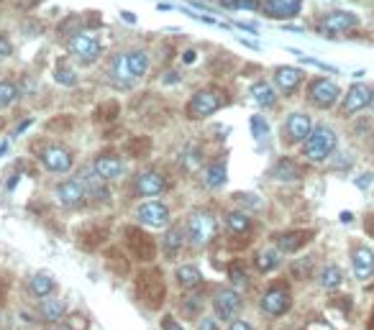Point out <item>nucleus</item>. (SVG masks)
Instances as JSON below:
<instances>
[{"label": "nucleus", "mask_w": 374, "mask_h": 330, "mask_svg": "<svg viewBox=\"0 0 374 330\" xmlns=\"http://www.w3.org/2000/svg\"><path fill=\"white\" fill-rule=\"evenodd\" d=\"M336 143H338V138L329 125H315V128L311 131V136L305 138L302 152H305V156H308L311 161H326L331 154H333Z\"/></svg>", "instance_id": "obj_1"}, {"label": "nucleus", "mask_w": 374, "mask_h": 330, "mask_svg": "<svg viewBox=\"0 0 374 330\" xmlns=\"http://www.w3.org/2000/svg\"><path fill=\"white\" fill-rule=\"evenodd\" d=\"M187 241L190 246L200 249V246H208L213 241V236L218 231V225L213 220V215L205 213V210H195V213L187 218Z\"/></svg>", "instance_id": "obj_2"}, {"label": "nucleus", "mask_w": 374, "mask_h": 330, "mask_svg": "<svg viewBox=\"0 0 374 330\" xmlns=\"http://www.w3.org/2000/svg\"><path fill=\"white\" fill-rule=\"evenodd\" d=\"M220 105H223V95H220L218 90H200L187 103V113H190V118H208Z\"/></svg>", "instance_id": "obj_3"}, {"label": "nucleus", "mask_w": 374, "mask_h": 330, "mask_svg": "<svg viewBox=\"0 0 374 330\" xmlns=\"http://www.w3.org/2000/svg\"><path fill=\"white\" fill-rule=\"evenodd\" d=\"M259 307H262V313L269 315V318H282V315L292 307V297L282 285H274L272 289H267L264 292Z\"/></svg>", "instance_id": "obj_4"}, {"label": "nucleus", "mask_w": 374, "mask_h": 330, "mask_svg": "<svg viewBox=\"0 0 374 330\" xmlns=\"http://www.w3.org/2000/svg\"><path fill=\"white\" fill-rule=\"evenodd\" d=\"M238 310H241V295L238 289H220L213 297V313L218 320H236Z\"/></svg>", "instance_id": "obj_5"}, {"label": "nucleus", "mask_w": 374, "mask_h": 330, "mask_svg": "<svg viewBox=\"0 0 374 330\" xmlns=\"http://www.w3.org/2000/svg\"><path fill=\"white\" fill-rule=\"evenodd\" d=\"M70 54L80 62L90 64L101 56V41L90 34H77L70 39Z\"/></svg>", "instance_id": "obj_6"}, {"label": "nucleus", "mask_w": 374, "mask_h": 330, "mask_svg": "<svg viewBox=\"0 0 374 330\" xmlns=\"http://www.w3.org/2000/svg\"><path fill=\"white\" fill-rule=\"evenodd\" d=\"M41 164L52 174H67L72 169V154L67 152L64 146H46L41 152Z\"/></svg>", "instance_id": "obj_7"}, {"label": "nucleus", "mask_w": 374, "mask_h": 330, "mask_svg": "<svg viewBox=\"0 0 374 330\" xmlns=\"http://www.w3.org/2000/svg\"><path fill=\"white\" fill-rule=\"evenodd\" d=\"M138 220L146 228H167L169 225V207L159 200H152V203H144L138 207Z\"/></svg>", "instance_id": "obj_8"}, {"label": "nucleus", "mask_w": 374, "mask_h": 330, "mask_svg": "<svg viewBox=\"0 0 374 330\" xmlns=\"http://www.w3.org/2000/svg\"><path fill=\"white\" fill-rule=\"evenodd\" d=\"M56 197L64 207H83L87 200V189H85L83 179H64L62 185L56 187Z\"/></svg>", "instance_id": "obj_9"}, {"label": "nucleus", "mask_w": 374, "mask_h": 330, "mask_svg": "<svg viewBox=\"0 0 374 330\" xmlns=\"http://www.w3.org/2000/svg\"><path fill=\"white\" fill-rule=\"evenodd\" d=\"M356 26H359V18L354 13H346V10H331L329 16L320 21V28L326 34H346Z\"/></svg>", "instance_id": "obj_10"}, {"label": "nucleus", "mask_w": 374, "mask_h": 330, "mask_svg": "<svg viewBox=\"0 0 374 330\" xmlns=\"http://www.w3.org/2000/svg\"><path fill=\"white\" fill-rule=\"evenodd\" d=\"M341 90L333 80H315L311 85V100L318 107H331L338 100Z\"/></svg>", "instance_id": "obj_11"}, {"label": "nucleus", "mask_w": 374, "mask_h": 330, "mask_svg": "<svg viewBox=\"0 0 374 330\" xmlns=\"http://www.w3.org/2000/svg\"><path fill=\"white\" fill-rule=\"evenodd\" d=\"M313 131V121L305 113H292V116H287V121H284V134H287V138H290L292 143L298 141H305L308 136H311Z\"/></svg>", "instance_id": "obj_12"}, {"label": "nucleus", "mask_w": 374, "mask_h": 330, "mask_svg": "<svg viewBox=\"0 0 374 330\" xmlns=\"http://www.w3.org/2000/svg\"><path fill=\"white\" fill-rule=\"evenodd\" d=\"M372 90L366 87V85H354V87L346 92V98H344V113L346 116H354L359 110H364L369 103H372Z\"/></svg>", "instance_id": "obj_13"}, {"label": "nucleus", "mask_w": 374, "mask_h": 330, "mask_svg": "<svg viewBox=\"0 0 374 330\" xmlns=\"http://www.w3.org/2000/svg\"><path fill=\"white\" fill-rule=\"evenodd\" d=\"M351 264L356 279H369L374 274V251L369 246H356L351 254Z\"/></svg>", "instance_id": "obj_14"}, {"label": "nucleus", "mask_w": 374, "mask_h": 330, "mask_svg": "<svg viewBox=\"0 0 374 330\" xmlns=\"http://www.w3.org/2000/svg\"><path fill=\"white\" fill-rule=\"evenodd\" d=\"M136 189H138V195L156 197L167 189V182H165V177H162V174H156V172H144V174L136 179Z\"/></svg>", "instance_id": "obj_15"}, {"label": "nucleus", "mask_w": 374, "mask_h": 330, "mask_svg": "<svg viewBox=\"0 0 374 330\" xmlns=\"http://www.w3.org/2000/svg\"><path fill=\"white\" fill-rule=\"evenodd\" d=\"M302 0H264V10L267 16L272 18H292L300 13Z\"/></svg>", "instance_id": "obj_16"}, {"label": "nucleus", "mask_w": 374, "mask_h": 330, "mask_svg": "<svg viewBox=\"0 0 374 330\" xmlns=\"http://www.w3.org/2000/svg\"><path fill=\"white\" fill-rule=\"evenodd\" d=\"M185 241H187V225H172L169 231L165 233V241H162V249H165V254L172 259V256H177V251H183Z\"/></svg>", "instance_id": "obj_17"}, {"label": "nucleus", "mask_w": 374, "mask_h": 330, "mask_svg": "<svg viewBox=\"0 0 374 330\" xmlns=\"http://www.w3.org/2000/svg\"><path fill=\"white\" fill-rule=\"evenodd\" d=\"M280 264H282V251H280V246H264L262 251H256L254 267L259 269L262 274H267V271L277 269Z\"/></svg>", "instance_id": "obj_18"}, {"label": "nucleus", "mask_w": 374, "mask_h": 330, "mask_svg": "<svg viewBox=\"0 0 374 330\" xmlns=\"http://www.w3.org/2000/svg\"><path fill=\"white\" fill-rule=\"evenodd\" d=\"M110 77H113V82H116L118 87H131V85L136 82V77L128 70L126 54H116V56H113V62H110Z\"/></svg>", "instance_id": "obj_19"}, {"label": "nucleus", "mask_w": 374, "mask_h": 330, "mask_svg": "<svg viewBox=\"0 0 374 330\" xmlns=\"http://www.w3.org/2000/svg\"><path fill=\"white\" fill-rule=\"evenodd\" d=\"M92 167H95V172H98L105 182H108V179H118L126 174V164L121 159H116V156H101V159H95Z\"/></svg>", "instance_id": "obj_20"}, {"label": "nucleus", "mask_w": 374, "mask_h": 330, "mask_svg": "<svg viewBox=\"0 0 374 330\" xmlns=\"http://www.w3.org/2000/svg\"><path fill=\"white\" fill-rule=\"evenodd\" d=\"M300 82H302V70H298V67H280V70L274 72V85L282 90V92H295Z\"/></svg>", "instance_id": "obj_21"}, {"label": "nucleus", "mask_w": 374, "mask_h": 330, "mask_svg": "<svg viewBox=\"0 0 374 330\" xmlns=\"http://www.w3.org/2000/svg\"><path fill=\"white\" fill-rule=\"evenodd\" d=\"M54 289H56V282L49 277L46 271H39V274H34V277L28 279V292L34 297H39V300H46Z\"/></svg>", "instance_id": "obj_22"}, {"label": "nucleus", "mask_w": 374, "mask_h": 330, "mask_svg": "<svg viewBox=\"0 0 374 330\" xmlns=\"http://www.w3.org/2000/svg\"><path fill=\"white\" fill-rule=\"evenodd\" d=\"M80 179H83L85 189H87V197H108V192H105V179L95 172V167H87V169L80 174Z\"/></svg>", "instance_id": "obj_23"}, {"label": "nucleus", "mask_w": 374, "mask_h": 330, "mask_svg": "<svg viewBox=\"0 0 374 330\" xmlns=\"http://www.w3.org/2000/svg\"><path fill=\"white\" fill-rule=\"evenodd\" d=\"M126 62H128V70L131 74L141 80L146 72H149V54L141 52V49H134V52H126Z\"/></svg>", "instance_id": "obj_24"}, {"label": "nucleus", "mask_w": 374, "mask_h": 330, "mask_svg": "<svg viewBox=\"0 0 374 330\" xmlns=\"http://www.w3.org/2000/svg\"><path fill=\"white\" fill-rule=\"evenodd\" d=\"M177 282L183 285V289H195L202 282V271L195 264H183L177 267Z\"/></svg>", "instance_id": "obj_25"}, {"label": "nucleus", "mask_w": 374, "mask_h": 330, "mask_svg": "<svg viewBox=\"0 0 374 330\" xmlns=\"http://www.w3.org/2000/svg\"><path fill=\"white\" fill-rule=\"evenodd\" d=\"M305 241H308V233L292 231V233H282V236L277 238V246H280V251H282V254H292V251L302 249V246H305Z\"/></svg>", "instance_id": "obj_26"}, {"label": "nucleus", "mask_w": 374, "mask_h": 330, "mask_svg": "<svg viewBox=\"0 0 374 330\" xmlns=\"http://www.w3.org/2000/svg\"><path fill=\"white\" fill-rule=\"evenodd\" d=\"M39 310H41V318H44V320L59 322L64 315H67V305H64L62 300H49V297H46Z\"/></svg>", "instance_id": "obj_27"}, {"label": "nucleus", "mask_w": 374, "mask_h": 330, "mask_svg": "<svg viewBox=\"0 0 374 330\" xmlns=\"http://www.w3.org/2000/svg\"><path fill=\"white\" fill-rule=\"evenodd\" d=\"M205 182H208V187L218 189L226 185V164L223 161H213L208 169H205Z\"/></svg>", "instance_id": "obj_28"}, {"label": "nucleus", "mask_w": 374, "mask_h": 330, "mask_svg": "<svg viewBox=\"0 0 374 330\" xmlns=\"http://www.w3.org/2000/svg\"><path fill=\"white\" fill-rule=\"evenodd\" d=\"M251 95L254 100L259 103L262 107H272L277 103V95H274V87H269L267 82H256L254 87H251Z\"/></svg>", "instance_id": "obj_29"}, {"label": "nucleus", "mask_w": 374, "mask_h": 330, "mask_svg": "<svg viewBox=\"0 0 374 330\" xmlns=\"http://www.w3.org/2000/svg\"><path fill=\"white\" fill-rule=\"evenodd\" d=\"M341 279H344L341 269H338L336 264H331V267L323 269V274H320V285H323V289H336V287L341 285Z\"/></svg>", "instance_id": "obj_30"}, {"label": "nucleus", "mask_w": 374, "mask_h": 330, "mask_svg": "<svg viewBox=\"0 0 374 330\" xmlns=\"http://www.w3.org/2000/svg\"><path fill=\"white\" fill-rule=\"evenodd\" d=\"M19 98V87L13 85L10 80H3L0 82V110H6L8 105H13Z\"/></svg>", "instance_id": "obj_31"}, {"label": "nucleus", "mask_w": 374, "mask_h": 330, "mask_svg": "<svg viewBox=\"0 0 374 330\" xmlns=\"http://www.w3.org/2000/svg\"><path fill=\"white\" fill-rule=\"evenodd\" d=\"M226 225H229L233 233H247L249 225H251V220H249L247 213H241V210H233V213H229V218H226Z\"/></svg>", "instance_id": "obj_32"}, {"label": "nucleus", "mask_w": 374, "mask_h": 330, "mask_svg": "<svg viewBox=\"0 0 374 330\" xmlns=\"http://www.w3.org/2000/svg\"><path fill=\"white\" fill-rule=\"evenodd\" d=\"M231 282H233V287L236 289H247L249 287V277H247V271L241 269V264H231Z\"/></svg>", "instance_id": "obj_33"}, {"label": "nucleus", "mask_w": 374, "mask_h": 330, "mask_svg": "<svg viewBox=\"0 0 374 330\" xmlns=\"http://www.w3.org/2000/svg\"><path fill=\"white\" fill-rule=\"evenodd\" d=\"M56 82H59V85H67V87H70V85H74V82H77V77H74V72H70L67 70V67H59V70H56Z\"/></svg>", "instance_id": "obj_34"}, {"label": "nucleus", "mask_w": 374, "mask_h": 330, "mask_svg": "<svg viewBox=\"0 0 374 330\" xmlns=\"http://www.w3.org/2000/svg\"><path fill=\"white\" fill-rule=\"evenodd\" d=\"M295 167H292V161H280V167H277V177H282V179H295L298 177V172H292Z\"/></svg>", "instance_id": "obj_35"}, {"label": "nucleus", "mask_w": 374, "mask_h": 330, "mask_svg": "<svg viewBox=\"0 0 374 330\" xmlns=\"http://www.w3.org/2000/svg\"><path fill=\"white\" fill-rule=\"evenodd\" d=\"M251 128H254V136H256V138L267 136V131H269V125H267V121H264L262 116H254V118H251Z\"/></svg>", "instance_id": "obj_36"}, {"label": "nucleus", "mask_w": 374, "mask_h": 330, "mask_svg": "<svg viewBox=\"0 0 374 330\" xmlns=\"http://www.w3.org/2000/svg\"><path fill=\"white\" fill-rule=\"evenodd\" d=\"M162 328H165V330H187L183 322L174 320L172 315H165V318H162Z\"/></svg>", "instance_id": "obj_37"}, {"label": "nucleus", "mask_w": 374, "mask_h": 330, "mask_svg": "<svg viewBox=\"0 0 374 330\" xmlns=\"http://www.w3.org/2000/svg\"><path fill=\"white\" fill-rule=\"evenodd\" d=\"M198 330H220L218 318H202V320L198 322Z\"/></svg>", "instance_id": "obj_38"}, {"label": "nucleus", "mask_w": 374, "mask_h": 330, "mask_svg": "<svg viewBox=\"0 0 374 330\" xmlns=\"http://www.w3.org/2000/svg\"><path fill=\"white\" fill-rule=\"evenodd\" d=\"M10 54H13V46H10V41L0 36V59H6V56H10Z\"/></svg>", "instance_id": "obj_39"}, {"label": "nucleus", "mask_w": 374, "mask_h": 330, "mask_svg": "<svg viewBox=\"0 0 374 330\" xmlns=\"http://www.w3.org/2000/svg\"><path fill=\"white\" fill-rule=\"evenodd\" d=\"M229 330H254V328H251V322H247V320H231Z\"/></svg>", "instance_id": "obj_40"}, {"label": "nucleus", "mask_w": 374, "mask_h": 330, "mask_svg": "<svg viewBox=\"0 0 374 330\" xmlns=\"http://www.w3.org/2000/svg\"><path fill=\"white\" fill-rule=\"evenodd\" d=\"M74 325H77V318H72L70 322H59L54 330H80V328H74Z\"/></svg>", "instance_id": "obj_41"}, {"label": "nucleus", "mask_w": 374, "mask_h": 330, "mask_svg": "<svg viewBox=\"0 0 374 330\" xmlns=\"http://www.w3.org/2000/svg\"><path fill=\"white\" fill-rule=\"evenodd\" d=\"M216 3L226 6V8H238V3H241V0H216Z\"/></svg>", "instance_id": "obj_42"}, {"label": "nucleus", "mask_w": 374, "mask_h": 330, "mask_svg": "<svg viewBox=\"0 0 374 330\" xmlns=\"http://www.w3.org/2000/svg\"><path fill=\"white\" fill-rule=\"evenodd\" d=\"M372 103H374V98H372Z\"/></svg>", "instance_id": "obj_43"}, {"label": "nucleus", "mask_w": 374, "mask_h": 330, "mask_svg": "<svg viewBox=\"0 0 374 330\" xmlns=\"http://www.w3.org/2000/svg\"><path fill=\"white\" fill-rule=\"evenodd\" d=\"M372 233H374V228H372Z\"/></svg>", "instance_id": "obj_44"}, {"label": "nucleus", "mask_w": 374, "mask_h": 330, "mask_svg": "<svg viewBox=\"0 0 374 330\" xmlns=\"http://www.w3.org/2000/svg\"><path fill=\"white\" fill-rule=\"evenodd\" d=\"M254 3H256V0H254Z\"/></svg>", "instance_id": "obj_45"}]
</instances>
